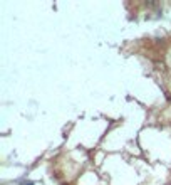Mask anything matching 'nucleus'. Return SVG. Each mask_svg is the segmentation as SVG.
<instances>
[{"mask_svg":"<svg viewBox=\"0 0 171 185\" xmlns=\"http://www.w3.org/2000/svg\"><path fill=\"white\" fill-rule=\"evenodd\" d=\"M25 185H32V184H25Z\"/></svg>","mask_w":171,"mask_h":185,"instance_id":"obj_1","label":"nucleus"}]
</instances>
